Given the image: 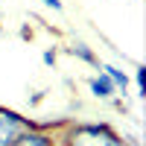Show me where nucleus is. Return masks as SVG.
<instances>
[{
    "mask_svg": "<svg viewBox=\"0 0 146 146\" xmlns=\"http://www.w3.org/2000/svg\"><path fill=\"white\" fill-rule=\"evenodd\" d=\"M102 73L114 82V88H117V91H123V94H126V88H129V76H126L120 67H114V64H102Z\"/></svg>",
    "mask_w": 146,
    "mask_h": 146,
    "instance_id": "6",
    "label": "nucleus"
},
{
    "mask_svg": "<svg viewBox=\"0 0 146 146\" xmlns=\"http://www.w3.org/2000/svg\"><path fill=\"white\" fill-rule=\"evenodd\" d=\"M70 56H76L79 62H85V64H91V67H100V56H96L88 44H82V41H73L70 44V50H67Z\"/></svg>",
    "mask_w": 146,
    "mask_h": 146,
    "instance_id": "5",
    "label": "nucleus"
},
{
    "mask_svg": "<svg viewBox=\"0 0 146 146\" xmlns=\"http://www.w3.org/2000/svg\"><path fill=\"white\" fill-rule=\"evenodd\" d=\"M135 79H137V91H143V67H137V73H135Z\"/></svg>",
    "mask_w": 146,
    "mask_h": 146,
    "instance_id": "9",
    "label": "nucleus"
},
{
    "mask_svg": "<svg viewBox=\"0 0 146 146\" xmlns=\"http://www.w3.org/2000/svg\"><path fill=\"white\" fill-rule=\"evenodd\" d=\"M35 123L29 117H23L18 111H12V108H3L0 105V146H12L27 129H32Z\"/></svg>",
    "mask_w": 146,
    "mask_h": 146,
    "instance_id": "2",
    "label": "nucleus"
},
{
    "mask_svg": "<svg viewBox=\"0 0 146 146\" xmlns=\"http://www.w3.org/2000/svg\"><path fill=\"white\" fill-rule=\"evenodd\" d=\"M12 146H58V137L50 135V131H44V129H38V126H32V129L23 131Z\"/></svg>",
    "mask_w": 146,
    "mask_h": 146,
    "instance_id": "3",
    "label": "nucleus"
},
{
    "mask_svg": "<svg viewBox=\"0 0 146 146\" xmlns=\"http://www.w3.org/2000/svg\"><path fill=\"white\" fill-rule=\"evenodd\" d=\"M58 146H129V140L108 123H64Z\"/></svg>",
    "mask_w": 146,
    "mask_h": 146,
    "instance_id": "1",
    "label": "nucleus"
},
{
    "mask_svg": "<svg viewBox=\"0 0 146 146\" xmlns=\"http://www.w3.org/2000/svg\"><path fill=\"white\" fill-rule=\"evenodd\" d=\"M44 6H50V9H56V12H62V0H44Z\"/></svg>",
    "mask_w": 146,
    "mask_h": 146,
    "instance_id": "8",
    "label": "nucleus"
},
{
    "mask_svg": "<svg viewBox=\"0 0 146 146\" xmlns=\"http://www.w3.org/2000/svg\"><path fill=\"white\" fill-rule=\"evenodd\" d=\"M56 58H58V56H56V50H44V56H41V62H44L47 67H53V64H56Z\"/></svg>",
    "mask_w": 146,
    "mask_h": 146,
    "instance_id": "7",
    "label": "nucleus"
},
{
    "mask_svg": "<svg viewBox=\"0 0 146 146\" xmlns=\"http://www.w3.org/2000/svg\"><path fill=\"white\" fill-rule=\"evenodd\" d=\"M88 85H91V94L96 96V100H111V96L117 94V88H114V82L108 79L105 73H100V76H94V79H91Z\"/></svg>",
    "mask_w": 146,
    "mask_h": 146,
    "instance_id": "4",
    "label": "nucleus"
}]
</instances>
